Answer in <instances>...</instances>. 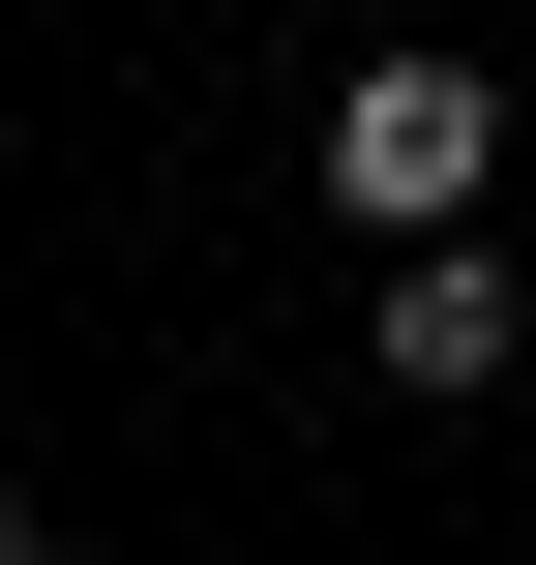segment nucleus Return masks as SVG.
<instances>
[{"label":"nucleus","instance_id":"1","mask_svg":"<svg viewBox=\"0 0 536 565\" xmlns=\"http://www.w3.org/2000/svg\"><path fill=\"white\" fill-rule=\"evenodd\" d=\"M477 179H507V89L477 60H358L328 89V209L358 238H477Z\"/></svg>","mask_w":536,"mask_h":565},{"label":"nucleus","instance_id":"2","mask_svg":"<svg viewBox=\"0 0 536 565\" xmlns=\"http://www.w3.org/2000/svg\"><path fill=\"white\" fill-rule=\"evenodd\" d=\"M507 358H536V268H507V238H388V387H418V417H477Z\"/></svg>","mask_w":536,"mask_h":565},{"label":"nucleus","instance_id":"3","mask_svg":"<svg viewBox=\"0 0 536 565\" xmlns=\"http://www.w3.org/2000/svg\"><path fill=\"white\" fill-rule=\"evenodd\" d=\"M0 565H60V536H30V507H0Z\"/></svg>","mask_w":536,"mask_h":565}]
</instances>
